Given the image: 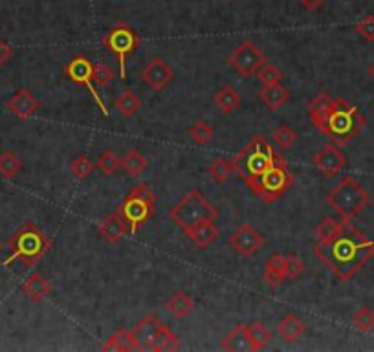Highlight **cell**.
Returning a JSON list of instances; mask_svg holds the SVG:
<instances>
[{
    "mask_svg": "<svg viewBox=\"0 0 374 352\" xmlns=\"http://www.w3.org/2000/svg\"><path fill=\"white\" fill-rule=\"evenodd\" d=\"M264 63H266V55L250 41L239 44L230 55L231 66L239 72V75L246 77V79L251 75H255Z\"/></svg>",
    "mask_w": 374,
    "mask_h": 352,
    "instance_id": "11",
    "label": "cell"
},
{
    "mask_svg": "<svg viewBox=\"0 0 374 352\" xmlns=\"http://www.w3.org/2000/svg\"><path fill=\"white\" fill-rule=\"evenodd\" d=\"M369 75H371V77H373V79H374V63L371 64V66H369Z\"/></svg>",
    "mask_w": 374,
    "mask_h": 352,
    "instance_id": "46",
    "label": "cell"
},
{
    "mask_svg": "<svg viewBox=\"0 0 374 352\" xmlns=\"http://www.w3.org/2000/svg\"><path fill=\"white\" fill-rule=\"evenodd\" d=\"M259 97H261V101L264 103L272 113H275L279 108H283L284 103L290 99V90L286 86L281 85V83H277V85L264 86V88L259 92Z\"/></svg>",
    "mask_w": 374,
    "mask_h": 352,
    "instance_id": "22",
    "label": "cell"
},
{
    "mask_svg": "<svg viewBox=\"0 0 374 352\" xmlns=\"http://www.w3.org/2000/svg\"><path fill=\"white\" fill-rule=\"evenodd\" d=\"M231 248L242 257H253L264 244L262 235L250 224H242L235 233L230 237Z\"/></svg>",
    "mask_w": 374,
    "mask_h": 352,
    "instance_id": "13",
    "label": "cell"
},
{
    "mask_svg": "<svg viewBox=\"0 0 374 352\" xmlns=\"http://www.w3.org/2000/svg\"><path fill=\"white\" fill-rule=\"evenodd\" d=\"M314 167L326 178H334L337 173H342L347 166V158L343 155L336 144L325 145L323 149L314 156L312 160Z\"/></svg>",
    "mask_w": 374,
    "mask_h": 352,
    "instance_id": "12",
    "label": "cell"
},
{
    "mask_svg": "<svg viewBox=\"0 0 374 352\" xmlns=\"http://www.w3.org/2000/svg\"><path fill=\"white\" fill-rule=\"evenodd\" d=\"M50 246H52V240H50L43 231L39 230L33 222H26V224L21 226V228L13 233V237L8 240L10 257H8L6 264L19 261L22 266H33V264H37V262L46 255Z\"/></svg>",
    "mask_w": 374,
    "mask_h": 352,
    "instance_id": "4",
    "label": "cell"
},
{
    "mask_svg": "<svg viewBox=\"0 0 374 352\" xmlns=\"http://www.w3.org/2000/svg\"><path fill=\"white\" fill-rule=\"evenodd\" d=\"M169 217L173 222H177L184 231L193 228L198 222L204 220H217L219 219V211L213 204L209 202L208 198L204 197L202 191L198 189H189V191L180 198V202L175 204L169 209Z\"/></svg>",
    "mask_w": 374,
    "mask_h": 352,
    "instance_id": "7",
    "label": "cell"
},
{
    "mask_svg": "<svg viewBox=\"0 0 374 352\" xmlns=\"http://www.w3.org/2000/svg\"><path fill=\"white\" fill-rule=\"evenodd\" d=\"M22 292L26 295L30 301L33 303H39L43 301L50 292H52V284L46 277H43L41 273H32L30 277L22 283Z\"/></svg>",
    "mask_w": 374,
    "mask_h": 352,
    "instance_id": "20",
    "label": "cell"
},
{
    "mask_svg": "<svg viewBox=\"0 0 374 352\" xmlns=\"http://www.w3.org/2000/svg\"><path fill=\"white\" fill-rule=\"evenodd\" d=\"M299 2H301V6L305 8V10L315 11V10H319L325 0H299Z\"/></svg>",
    "mask_w": 374,
    "mask_h": 352,
    "instance_id": "45",
    "label": "cell"
},
{
    "mask_svg": "<svg viewBox=\"0 0 374 352\" xmlns=\"http://www.w3.org/2000/svg\"><path fill=\"white\" fill-rule=\"evenodd\" d=\"M114 79V72L112 68L108 66V64L105 63H99V64H94V83L99 86H108V83Z\"/></svg>",
    "mask_w": 374,
    "mask_h": 352,
    "instance_id": "43",
    "label": "cell"
},
{
    "mask_svg": "<svg viewBox=\"0 0 374 352\" xmlns=\"http://www.w3.org/2000/svg\"><path fill=\"white\" fill-rule=\"evenodd\" d=\"M326 202L343 220L356 219L371 204V195L353 176H345L326 195Z\"/></svg>",
    "mask_w": 374,
    "mask_h": 352,
    "instance_id": "5",
    "label": "cell"
},
{
    "mask_svg": "<svg viewBox=\"0 0 374 352\" xmlns=\"http://www.w3.org/2000/svg\"><path fill=\"white\" fill-rule=\"evenodd\" d=\"M118 213L125 219L128 233H138L156 213V197L147 184H138L130 189L125 200L119 204Z\"/></svg>",
    "mask_w": 374,
    "mask_h": 352,
    "instance_id": "6",
    "label": "cell"
},
{
    "mask_svg": "<svg viewBox=\"0 0 374 352\" xmlns=\"http://www.w3.org/2000/svg\"><path fill=\"white\" fill-rule=\"evenodd\" d=\"M305 272V264L301 261V257L297 253H292V255L286 257V262H284V277L290 279V281H297V279L303 275Z\"/></svg>",
    "mask_w": 374,
    "mask_h": 352,
    "instance_id": "41",
    "label": "cell"
},
{
    "mask_svg": "<svg viewBox=\"0 0 374 352\" xmlns=\"http://www.w3.org/2000/svg\"><path fill=\"white\" fill-rule=\"evenodd\" d=\"M11 57H13V48L6 43L4 39L0 37V68H2Z\"/></svg>",
    "mask_w": 374,
    "mask_h": 352,
    "instance_id": "44",
    "label": "cell"
},
{
    "mask_svg": "<svg viewBox=\"0 0 374 352\" xmlns=\"http://www.w3.org/2000/svg\"><path fill=\"white\" fill-rule=\"evenodd\" d=\"M345 222H347V220L325 217V219L317 224V228H315V237H317V240L323 242V244L332 242V240L337 239V237L342 235V231L345 230Z\"/></svg>",
    "mask_w": 374,
    "mask_h": 352,
    "instance_id": "27",
    "label": "cell"
},
{
    "mask_svg": "<svg viewBox=\"0 0 374 352\" xmlns=\"http://www.w3.org/2000/svg\"><path fill=\"white\" fill-rule=\"evenodd\" d=\"M248 331H250L251 340L255 342V345L259 351L266 347L268 343H270V340H272V332L268 331L266 325H264V323H261V321L248 323Z\"/></svg>",
    "mask_w": 374,
    "mask_h": 352,
    "instance_id": "37",
    "label": "cell"
},
{
    "mask_svg": "<svg viewBox=\"0 0 374 352\" xmlns=\"http://www.w3.org/2000/svg\"><path fill=\"white\" fill-rule=\"evenodd\" d=\"M139 107H141V99H139L130 88H125V90L119 94L118 99H116V108L127 117H132L134 114L138 113Z\"/></svg>",
    "mask_w": 374,
    "mask_h": 352,
    "instance_id": "30",
    "label": "cell"
},
{
    "mask_svg": "<svg viewBox=\"0 0 374 352\" xmlns=\"http://www.w3.org/2000/svg\"><path fill=\"white\" fill-rule=\"evenodd\" d=\"M354 329L362 332L374 331V310L369 306H362V309L353 315Z\"/></svg>",
    "mask_w": 374,
    "mask_h": 352,
    "instance_id": "39",
    "label": "cell"
},
{
    "mask_svg": "<svg viewBox=\"0 0 374 352\" xmlns=\"http://www.w3.org/2000/svg\"><path fill=\"white\" fill-rule=\"evenodd\" d=\"M167 310L171 312L177 320H184L195 310V299L184 290L173 292V295L167 299Z\"/></svg>",
    "mask_w": 374,
    "mask_h": 352,
    "instance_id": "24",
    "label": "cell"
},
{
    "mask_svg": "<svg viewBox=\"0 0 374 352\" xmlns=\"http://www.w3.org/2000/svg\"><path fill=\"white\" fill-rule=\"evenodd\" d=\"M94 167H96V164H94L88 156L81 155L72 160L70 171H72V175H74L77 180H86V178L94 173Z\"/></svg>",
    "mask_w": 374,
    "mask_h": 352,
    "instance_id": "35",
    "label": "cell"
},
{
    "mask_svg": "<svg viewBox=\"0 0 374 352\" xmlns=\"http://www.w3.org/2000/svg\"><path fill=\"white\" fill-rule=\"evenodd\" d=\"M184 233H186L198 248H208V246L219 237V230H217V226L213 224V220L198 222V224H195L193 228L184 231Z\"/></svg>",
    "mask_w": 374,
    "mask_h": 352,
    "instance_id": "21",
    "label": "cell"
},
{
    "mask_svg": "<svg viewBox=\"0 0 374 352\" xmlns=\"http://www.w3.org/2000/svg\"><path fill=\"white\" fill-rule=\"evenodd\" d=\"M64 75H66L72 83H75V85L86 86V90L90 92L92 97L96 99L97 107H99L103 116H108V114H110L108 113L107 105L103 103V97L99 96V92H97L96 86H94V63H92L90 59L81 54L74 55L72 61L64 66Z\"/></svg>",
    "mask_w": 374,
    "mask_h": 352,
    "instance_id": "10",
    "label": "cell"
},
{
    "mask_svg": "<svg viewBox=\"0 0 374 352\" xmlns=\"http://www.w3.org/2000/svg\"><path fill=\"white\" fill-rule=\"evenodd\" d=\"M365 125H367V119L360 113V108L354 103L339 97V99H334L323 134L332 144L343 147L354 138H358V134L362 133Z\"/></svg>",
    "mask_w": 374,
    "mask_h": 352,
    "instance_id": "2",
    "label": "cell"
},
{
    "mask_svg": "<svg viewBox=\"0 0 374 352\" xmlns=\"http://www.w3.org/2000/svg\"><path fill=\"white\" fill-rule=\"evenodd\" d=\"M314 255L336 275L342 283H347L374 257V240L367 239L353 222H345V230L332 242H317Z\"/></svg>",
    "mask_w": 374,
    "mask_h": 352,
    "instance_id": "1",
    "label": "cell"
},
{
    "mask_svg": "<svg viewBox=\"0 0 374 352\" xmlns=\"http://www.w3.org/2000/svg\"><path fill=\"white\" fill-rule=\"evenodd\" d=\"M175 77V72L161 57H155L141 72V81L150 86V90L161 92Z\"/></svg>",
    "mask_w": 374,
    "mask_h": 352,
    "instance_id": "14",
    "label": "cell"
},
{
    "mask_svg": "<svg viewBox=\"0 0 374 352\" xmlns=\"http://www.w3.org/2000/svg\"><path fill=\"white\" fill-rule=\"evenodd\" d=\"M284 262H286V257L283 253H273L266 261L262 277L270 286H279V284L286 281V277H284Z\"/></svg>",
    "mask_w": 374,
    "mask_h": 352,
    "instance_id": "26",
    "label": "cell"
},
{
    "mask_svg": "<svg viewBox=\"0 0 374 352\" xmlns=\"http://www.w3.org/2000/svg\"><path fill=\"white\" fill-rule=\"evenodd\" d=\"M332 105H334V99L328 96V92H319L314 99H311L308 103V116H311V121L319 133L325 130L326 119H328V114L332 110Z\"/></svg>",
    "mask_w": 374,
    "mask_h": 352,
    "instance_id": "18",
    "label": "cell"
},
{
    "mask_svg": "<svg viewBox=\"0 0 374 352\" xmlns=\"http://www.w3.org/2000/svg\"><path fill=\"white\" fill-rule=\"evenodd\" d=\"M215 105L222 110L224 114H231L233 110L241 107V94L230 85H224L220 90H217L213 97Z\"/></svg>",
    "mask_w": 374,
    "mask_h": 352,
    "instance_id": "28",
    "label": "cell"
},
{
    "mask_svg": "<svg viewBox=\"0 0 374 352\" xmlns=\"http://www.w3.org/2000/svg\"><path fill=\"white\" fill-rule=\"evenodd\" d=\"M283 156L273 149V145L262 136H255L250 139V144L244 145L239 155L233 158L235 171L246 184L255 180L261 175L272 169Z\"/></svg>",
    "mask_w": 374,
    "mask_h": 352,
    "instance_id": "3",
    "label": "cell"
},
{
    "mask_svg": "<svg viewBox=\"0 0 374 352\" xmlns=\"http://www.w3.org/2000/svg\"><path fill=\"white\" fill-rule=\"evenodd\" d=\"M101 351H118V352H128V351H138V343L134 340L132 331H118L114 336H110L101 347Z\"/></svg>",
    "mask_w": 374,
    "mask_h": 352,
    "instance_id": "29",
    "label": "cell"
},
{
    "mask_svg": "<svg viewBox=\"0 0 374 352\" xmlns=\"http://www.w3.org/2000/svg\"><path fill=\"white\" fill-rule=\"evenodd\" d=\"M121 167L130 176H139L145 171V167H147V158L139 155L138 149H130L125 155L124 160H121Z\"/></svg>",
    "mask_w": 374,
    "mask_h": 352,
    "instance_id": "32",
    "label": "cell"
},
{
    "mask_svg": "<svg viewBox=\"0 0 374 352\" xmlns=\"http://www.w3.org/2000/svg\"><path fill=\"white\" fill-rule=\"evenodd\" d=\"M220 347L224 351H233V352H248V351H259L255 342L251 340V334L248 331L246 323L237 325L228 336L220 342Z\"/></svg>",
    "mask_w": 374,
    "mask_h": 352,
    "instance_id": "17",
    "label": "cell"
},
{
    "mask_svg": "<svg viewBox=\"0 0 374 352\" xmlns=\"http://www.w3.org/2000/svg\"><path fill=\"white\" fill-rule=\"evenodd\" d=\"M22 169V162L21 158L13 153V150H6L0 155V175L11 180L15 178L17 173Z\"/></svg>",
    "mask_w": 374,
    "mask_h": 352,
    "instance_id": "33",
    "label": "cell"
},
{
    "mask_svg": "<svg viewBox=\"0 0 374 352\" xmlns=\"http://www.w3.org/2000/svg\"><path fill=\"white\" fill-rule=\"evenodd\" d=\"M299 138V134L295 133L294 128H290L288 125H281L273 130V141L281 147V149H290L294 147L295 141Z\"/></svg>",
    "mask_w": 374,
    "mask_h": 352,
    "instance_id": "36",
    "label": "cell"
},
{
    "mask_svg": "<svg viewBox=\"0 0 374 352\" xmlns=\"http://www.w3.org/2000/svg\"><path fill=\"white\" fill-rule=\"evenodd\" d=\"M139 44H141V39L136 32H134L132 28L124 24V22H119L114 28H110V32L103 37V46L110 52L112 55L118 57L119 63V77L125 79L127 77V72H125V61L130 54H134L136 50L139 48Z\"/></svg>",
    "mask_w": 374,
    "mask_h": 352,
    "instance_id": "9",
    "label": "cell"
},
{
    "mask_svg": "<svg viewBox=\"0 0 374 352\" xmlns=\"http://www.w3.org/2000/svg\"><path fill=\"white\" fill-rule=\"evenodd\" d=\"M0 251H2V244H0Z\"/></svg>",
    "mask_w": 374,
    "mask_h": 352,
    "instance_id": "47",
    "label": "cell"
},
{
    "mask_svg": "<svg viewBox=\"0 0 374 352\" xmlns=\"http://www.w3.org/2000/svg\"><path fill=\"white\" fill-rule=\"evenodd\" d=\"M257 77H259V81H261L264 86L277 85V83H281V79H283V72H281L275 64L264 63L261 66V70L257 72Z\"/></svg>",
    "mask_w": 374,
    "mask_h": 352,
    "instance_id": "40",
    "label": "cell"
},
{
    "mask_svg": "<svg viewBox=\"0 0 374 352\" xmlns=\"http://www.w3.org/2000/svg\"><path fill=\"white\" fill-rule=\"evenodd\" d=\"M180 349V340L173 331H169L167 326L161 325L160 331L156 332L152 342L149 343L147 351L150 352H173Z\"/></svg>",
    "mask_w": 374,
    "mask_h": 352,
    "instance_id": "25",
    "label": "cell"
},
{
    "mask_svg": "<svg viewBox=\"0 0 374 352\" xmlns=\"http://www.w3.org/2000/svg\"><path fill=\"white\" fill-rule=\"evenodd\" d=\"M358 35L367 43H374V15H365L362 21L354 26Z\"/></svg>",
    "mask_w": 374,
    "mask_h": 352,
    "instance_id": "42",
    "label": "cell"
},
{
    "mask_svg": "<svg viewBox=\"0 0 374 352\" xmlns=\"http://www.w3.org/2000/svg\"><path fill=\"white\" fill-rule=\"evenodd\" d=\"M39 107H41V103H39L32 92L26 90V88L17 90L10 101L6 103V108H8L13 116L19 117V119H28V117H32L33 114L37 113Z\"/></svg>",
    "mask_w": 374,
    "mask_h": 352,
    "instance_id": "15",
    "label": "cell"
},
{
    "mask_svg": "<svg viewBox=\"0 0 374 352\" xmlns=\"http://www.w3.org/2000/svg\"><path fill=\"white\" fill-rule=\"evenodd\" d=\"M160 320L155 314H147L144 320L138 321V325L132 329L134 340L138 343V351H147L149 343L152 342V338L158 331H160Z\"/></svg>",
    "mask_w": 374,
    "mask_h": 352,
    "instance_id": "19",
    "label": "cell"
},
{
    "mask_svg": "<svg viewBox=\"0 0 374 352\" xmlns=\"http://www.w3.org/2000/svg\"><path fill=\"white\" fill-rule=\"evenodd\" d=\"M97 231L101 235V239L107 240L108 244H119V242L127 237L128 226L124 217L116 211V213L107 215V217L103 219Z\"/></svg>",
    "mask_w": 374,
    "mask_h": 352,
    "instance_id": "16",
    "label": "cell"
},
{
    "mask_svg": "<svg viewBox=\"0 0 374 352\" xmlns=\"http://www.w3.org/2000/svg\"><path fill=\"white\" fill-rule=\"evenodd\" d=\"M294 173L290 171L286 160L281 158L270 171L261 175L259 178H255V180H251L246 186L255 193L257 198H261L262 202L270 204L283 197L284 193L294 186Z\"/></svg>",
    "mask_w": 374,
    "mask_h": 352,
    "instance_id": "8",
    "label": "cell"
},
{
    "mask_svg": "<svg viewBox=\"0 0 374 352\" xmlns=\"http://www.w3.org/2000/svg\"><path fill=\"white\" fill-rule=\"evenodd\" d=\"M277 332L284 342L294 343L305 334L306 325L295 314H286L283 320L277 323Z\"/></svg>",
    "mask_w": 374,
    "mask_h": 352,
    "instance_id": "23",
    "label": "cell"
},
{
    "mask_svg": "<svg viewBox=\"0 0 374 352\" xmlns=\"http://www.w3.org/2000/svg\"><path fill=\"white\" fill-rule=\"evenodd\" d=\"M96 166L99 167V171L103 173V175H114V173L118 171L119 167H121V160H119L118 156L114 155L110 149H105L101 153V156H99V160L96 162Z\"/></svg>",
    "mask_w": 374,
    "mask_h": 352,
    "instance_id": "38",
    "label": "cell"
},
{
    "mask_svg": "<svg viewBox=\"0 0 374 352\" xmlns=\"http://www.w3.org/2000/svg\"><path fill=\"white\" fill-rule=\"evenodd\" d=\"M213 134H215L213 127H211L208 121H204V119H198V121H195V125L189 128V136H191L193 141L198 145L209 144V141H211V138H213Z\"/></svg>",
    "mask_w": 374,
    "mask_h": 352,
    "instance_id": "34",
    "label": "cell"
},
{
    "mask_svg": "<svg viewBox=\"0 0 374 352\" xmlns=\"http://www.w3.org/2000/svg\"><path fill=\"white\" fill-rule=\"evenodd\" d=\"M233 173H235V164H233V160L217 158V160L209 166V175H211L215 184H224Z\"/></svg>",
    "mask_w": 374,
    "mask_h": 352,
    "instance_id": "31",
    "label": "cell"
}]
</instances>
